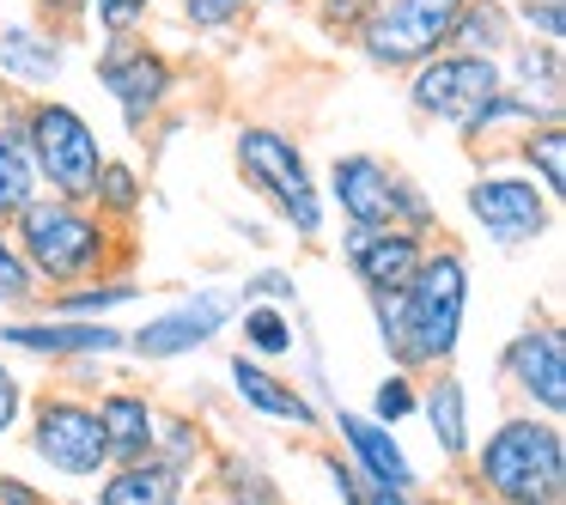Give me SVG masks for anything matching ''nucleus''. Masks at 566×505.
Segmentation results:
<instances>
[{
	"label": "nucleus",
	"instance_id": "obj_1",
	"mask_svg": "<svg viewBox=\"0 0 566 505\" xmlns=\"http://www.w3.org/2000/svg\"><path fill=\"white\" fill-rule=\"evenodd\" d=\"M366 305L390 366L415 371V378L457 366L463 323H469V256L457 244H427L415 281L390 298H366Z\"/></svg>",
	"mask_w": 566,
	"mask_h": 505
},
{
	"label": "nucleus",
	"instance_id": "obj_2",
	"mask_svg": "<svg viewBox=\"0 0 566 505\" xmlns=\"http://www.w3.org/2000/svg\"><path fill=\"white\" fill-rule=\"evenodd\" d=\"M7 238L19 244L25 269L38 274L43 293H62V286L80 281H104V274H128V232H116L111 220L86 208V201H67V196H38L7 220Z\"/></svg>",
	"mask_w": 566,
	"mask_h": 505
},
{
	"label": "nucleus",
	"instance_id": "obj_3",
	"mask_svg": "<svg viewBox=\"0 0 566 505\" xmlns=\"http://www.w3.org/2000/svg\"><path fill=\"white\" fill-rule=\"evenodd\" d=\"M463 469L475 505H566V432L530 408L493 420L488 439L469 444Z\"/></svg>",
	"mask_w": 566,
	"mask_h": 505
},
{
	"label": "nucleus",
	"instance_id": "obj_4",
	"mask_svg": "<svg viewBox=\"0 0 566 505\" xmlns=\"http://www.w3.org/2000/svg\"><path fill=\"white\" fill-rule=\"evenodd\" d=\"M232 171L274 220L293 238L317 244L323 225H329V208H323V183L311 177V159L286 128L274 123H244L232 135Z\"/></svg>",
	"mask_w": 566,
	"mask_h": 505
},
{
	"label": "nucleus",
	"instance_id": "obj_5",
	"mask_svg": "<svg viewBox=\"0 0 566 505\" xmlns=\"http://www.w3.org/2000/svg\"><path fill=\"white\" fill-rule=\"evenodd\" d=\"M13 116H19V140H25V152H31V171H38V189L86 201L98 165L111 159V147H104V135L92 128V116L67 98H25Z\"/></svg>",
	"mask_w": 566,
	"mask_h": 505
},
{
	"label": "nucleus",
	"instance_id": "obj_6",
	"mask_svg": "<svg viewBox=\"0 0 566 505\" xmlns=\"http://www.w3.org/2000/svg\"><path fill=\"white\" fill-rule=\"evenodd\" d=\"M463 7L469 0H366L354 31H347V43L378 74H408L427 55L451 50V31H457Z\"/></svg>",
	"mask_w": 566,
	"mask_h": 505
},
{
	"label": "nucleus",
	"instance_id": "obj_7",
	"mask_svg": "<svg viewBox=\"0 0 566 505\" xmlns=\"http://www.w3.org/2000/svg\"><path fill=\"white\" fill-rule=\"evenodd\" d=\"M25 451L55 481H98L111 469V444L98 432L92 396L74 390H43L25 402Z\"/></svg>",
	"mask_w": 566,
	"mask_h": 505
},
{
	"label": "nucleus",
	"instance_id": "obj_8",
	"mask_svg": "<svg viewBox=\"0 0 566 505\" xmlns=\"http://www.w3.org/2000/svg\"><path fill=\"white\" fill-rule=\"evenodd\" d=\"M92 74L111 92V104H116L128 135H147L177 98V62L159 43H147V31H140V38H104L98 55H92Z\"/></svg>",
	"mask_w": 566,
	"mask_h": 505
},
{
	"label": "nucleus",
	"instance_id": "obj_9",
	"mask_svg": "<svg viewBox=\"0 0 566 505\" xmlns=\"http://www.w3.org/2000/svg\"><path fill=\"white\" fill-rule=\"evenodd\" d=\"M238 305H244V298H238V286H196V293H184L177 305L153 311V317L123 341V354L147 359V366L189 359V354H201L208 341H220V335L232 329Z\"/></svg>",
	"mask_w": 566,
	"mask_h": 505
},
{
	"label": "nucleus",
	"instance_id": "obj_10",
	"mask_svg": "<svg viewBox=\"0 0 566 505\" xmlns=\"http://www.w3.org/2000/svg\"><path fill=\"white\" fill-rule=\"evenodd\" d=\"M500 86L505 80H500V62H493V55L439 50V55H427L420 67H408V111H415L420 123L463 128Z\"/></svg>",
	"mask_w": 566,
	"mask_h": 505
},
{
	"label": "nucleus",
	"instance_id": "obj_11",
	"mask_svg": "<svg viewBox=\"0 0 566 505\" xmlns=\"http://www.w3.org/2000/svg\"><path fill=\"white\" fill-rule=\"evenodd\" d=\"M554 208H560V201H548L524 171H481L475 183L463 189L469 225H475L488 244H500V250L542 244V238L554 232Z\"/></svg>",
	"mask_w": 566,
	"mask_h": 505
},
{
	"label": "nucleus",
	"instance_id": "obj_12",
	"mask_svg": "<svg viewBox=\"0 0 566 505\" xmlns=\"http://www.w3.org/2000/svg\"><path fill=\"white\" fill-rule=\"evenodd\" d=\"M500 378L512 383L517 408L542 420H560L566 414V335L560 323H530L505 341L500 354Z\"/></svg>",
	"mask_w": 566,
	"mask_h": 505
},
{
	"label": "nucleus",
	"instance_id": "obj_13",
	"mask_svg": "<svg viewBox=\"0 0 566 505\" xmlns=\"http://www.w3.org/2000/svg\"><path fill=\"white\" fill-rule=\"evenodd\" d=\"M128 335L116 329L111 317L104 323H74V317H0V354H31V359H50V366H92V359H111L123 354Z\"/></svg>",
	"mask_w": 566,
	"mask_h": 505
},
{
	"label": "nucleus",
	"instance_id": "obj_14",
	"mask_svg": "<svg viewBox=\"0 0 566 505\" xmlns=\"http://www.w3.org/2000/svg\"><path fill=\"white\" fill-rule=\"evenodd\" d=\"M427 244L432 238H415V232H402V225H347L342 232V262H347V274L359 281L366 298H390V293H402V286L415 281Z\"/></svg>",
	"mask_w": 566,
	"mask_h": 505
},
{
	"label": "nucleus",
	"instance_id": "obj_15",
	"mask_svg": "<svg viewBox=\"0 0 566 505\" xmlns=\"http://www.w3.org/2000/svg\"><path fill=\"white\" fill-rule=\"evenodd\" d=\"M396 177L402 165H390L384 152H335L329 183H323V208L342 213V225H390L396 213Z\"/></svg>",
	"mask_w": 566,
	"mask_h": 505
},
{
	"label": "nucleus",
	"instance_id": "obj_16",
	"mask_svg": "<svg viewBox=\"0 0 566 505\" xmlns=\"http://www.w3.org/2000/svg\"><path fill=\"white\" fill-rule=\"evenodd\" d=\"M329 427H335V439H342V456L359 469V481H366V487H396V493H415L420 487V469L408 463L396 427L359 414V408H335Z\"/></svg>",
	"mask_w": 566,
	"mask_h": 505
},
{
	"label": "nucleus",
	"instance_id": "obj_17",
	"mask_svg": "<svg viewBox=\"0 0 566 505\" xmlns=\"http://www.w3.org/2000/svg\"><path fill=\"white\" fill-rule=\"evenodd\" d=\"M226 383H232L238 408L274 420V427H298V432H317L323 427V408L305 396V383L286 378V371H274V366H262V359H250V354L226 359Z\"/></svg>",
	"mask_w": 566,
	"mask_h": 505
},
{
	"label": "nucleus",
	"instance_id": "obj_18",
	"mask_svg": "<svg viewBox=\"0 0 566 505\" xmlns=\"http://www.w3.org/2000/svg\"><path fill=\"white\" fill-rule=\"evenodd\" d=\"M67 67V38L38 19H0V80L19 92H50Z\"/></svg>",
	"mask_w": 566,
	"mask_h": 505
},
{
	"label": "nucleus",
	"instance_id": "obj_19",
	"mask_svg": "<svg viewBox=\"0 0 566 505\" xmlns=\"http://www.w3.org/2000/svg\"><path fill=\"white\" fill-rule=\"evenodd\" d=\"M420 420H427L432 432V451L444 456V463H463L469 444H475V420H469V383L457 378V366H439L420 378Z\"/></svg>",
	"mask_w": 566,
	"mask_h": 505
},
{
	"label": "nucleus",
	"instance_id": "obj_20",
	"mask_svg": "<svg viewBox=\"0 0 566 505\" xmlns=\"http://www.w3.org/2000/svg\"><path fill=\"white\" fill-rule=\"evenodd\" d=\"M92 414H98V432L111 444V463H135V456H153V439H159V402L147 390H98L92 396Z\"/></svg>",
	"mask_w": 566,
	"mask_h": 505
},
{
	"label": "nucleus",
	"instance_id": "obj_21",
	"mask_svg": "<svg viewBox=\"0 0 566 505\" xmlns=\"http://www.w3.org/2000/svg\"><path fill=\"white\" fill-rule=\"evenodd\" d=\"M189 475L171 469L165 456H135V463H111L98 475L92 505H184Z\"/></svg>",
	"mask_w": 566,
	"mask_h": 505
},
{
	"label": "nucleus",
	"instance_id": "obj_22",
	"mask_svg": "<svg viewBox=\"0 0 566 505\" xmlns=\"http://www.w3.org/2000/svg\"><path fill=\"white\" fill-rule=\"evenodd\" d=\"M135 298H140L135 274H104V281H80V286H62V293H43L31 311H43V317H74V323H104L111 311L135 305Z\"/></svg>",
	"mask_w": 566,
	"mask_h": 505
},
{
	"label": "nucleus",
	"instance_id": "obj_23",
	"mask_svg": "<svg viewBox=\"0 0 566 505\" xmlns=\"http://www.w3.org/2000/svg\"><path fill=\"white\" fill-rule=\"evenodd\" d=\"M86 208L98 213V220H111L116 232H135V220L147 213V177H140V165H128V159H104V165H98V177H92Z\"/></svg>",
	"mask_w": 566,
	"mask_h": 505
},
{
	"label": "nucleus",
	"instance_id": "obj_24",
	"mask_svg": "<svg viewBox=\"0 0 566 505\" xmlns=\"http://www.w3.org/2000/svg\"><path fill=\"white\" fill-rule=\"evenodd\" d=\"M238 354L262 359V366H281V359L298 354V323L286 305H238Z\"/></svg>",
	"mask_w": 566,
	"mask_h": 505
},
{
	"label": "nucleus",
	"instance_id": "obj_25",
	"mask_svg": "<svg viewBox=\"0 0 566 505\" xmlns=\"http://www.w3.org/2000/svg\"><path fill=\"white\" fill-rule=\"evenodd\" d=\"M512 159L548 201L566 196V128H560V116H554V123H530L524 135H517Z\"/></svg>",
	"mask_w": 566,
	"mask_h": 505
},
{
	"label": "nucleus",
	"instance_id": "obj_26",
	"mask_svg": "<svg viewBox=\"0 0 566 505\" xmlns=\"http://www.w3.org/2000/svg\"><path fill=\"white\" fill-rule=\"evenodd\" d=\"M512 43H517V25H512V7H505V0H469L463 13H457L451 50H463V55H493V62H500Z\"/></svg>",
	"mask_w": 566,
	"mask_h": 505
},
{
	"label": "nucleus",
	"instance_id": "obj_27",
	"mask_svg": "<svg viewBox=\"0 0 566 505\" xmlns=\"http://www.w3.org/2000/svg\"><path fill=\"white\" fill-rule=\"evenodd\" d=\"M38 196V171H31V152L19 140V116H0V225L13 220L25 201Z\"/></svg>",
	"mask_w": 566,
	"mask_h": 505
},
{
	"label": "nucleus",
	"instance_id": "obj_28",
	"mask_svg": "<svg viewBox=\"0 0 566 505\" xmlns=\"http://www.w3.org/2000/svg\"><path fill=\"white\" fill-rule=\"evenodd\" d=\"M43 298L38 274L25 269V256H19V244L7 238V225H0V317H19V311H31Z\"/></svg>",
	"mask_w": 566,
	"mask_h": 505
},
{
	"label": "nucleus",
	"instance_id": "obj_29",
	"mask_svg": "<svg viewBox=\"0 0 566 505\" xmlns=\"http://www.w3.org/2000/svg\"><path fill=\"white\" fill-rule=\"evenodd\" d=\"M153 456H165L171 469L196 475V463L208 456V432H201L189 414H159V439H153Z\"/></svg>",
	"mask_w": 566,
	"mask_h": 505
},
{
	"label": "nucleus",
	"instance_id": "obj_30",
	"mask_svg": "<svg viewBox=\"0 0 566 505\" xmlns=\"http://www.w3.org/2000/svg\"><path fill=\"white\" fill-rule=\"evenodd\" d=\"M415 408H420V378H415V371H402V366H390L378 378V390H371L366 414L384 420V427H402V420H415Z\"/></svg>",
	"mask_w": 566,
	"mask_h": 505
},
{
	"label": "nucleus",
	"instance_id": "obj_31",
	"mask_svg": "<svg viewBox=\"0 0 566 505\" xmlns=\"http://www.w3.org/2000/svg\"><path fill=\"white\" fill-rule=\"evenodd\" d=\"M159 13V0H86V19L98 38H140Z\"/></svg>",
	"mask_w": 566,
	"mask_h": 505
},
{
	"label": "nucleus",
	"instance_id": "obj_32",
	"mask_svg": "<svg viewBox=\"0 0 566 505\" xmlns=\"http://www.w3.org/2000/svg\"><path fill=\"white\" fill-rule=\"evenodd\" d=\"M505 7H512L517 38H536V43H566V7H560V0H505Z\"/></svg>",
	"mask_w": 566,
	"mask_h": 505
},
{
	"label": "nucleus",
	"instance_id": "obj_33",
	"mask_svg": "<svg viewBox=\"0 0 566 505\" xmlns=\"http://www.w3.org/2000/svg\"><path fill=\"white\" fill-rule=\"evenodd\" d=\"M256 0H177V13H184L189 31H201V38H213V31H232L238 19L250 13Z\"/></svg>",
	"mask_w": 566,
	"mask_h": 505
},
{
	"label": "nucleus",
	"instance_id": "obj_34",
	"mask_svg": "<svg viewBox=\"0 0 566 505\" xmlns=\"http://www.w3.org/2000/svg\"><path fill=\"white\" fill-rule=\"evenodd\" d=\"M220 487H226V499H232V505H286L281 487H269V481L250 475L244 463H232V456H220Z\"/></svg>",
	"mask_w": 566,
	"mask_h": 505
},
{
	"label": "nucleus",
	"instance_id": "obj_35",
	"mask_svg": "<svg viewBox=\"0 0 566 505\" xmlns=\"http://www.w3.org/2000/svg\"><path fill=\"white\" fill-rule=\"evenodd\" d=\"M238 298H250V305H298V281L293 269H262V274H244V286H238Z\"/></svg>",
	"mask_w": 566,
	"mask_h": 505
},
{
	"label": "nucleus",
	"instance_id": "obj_36",
	"mask_svg": "<svg viewBox=\"0 0 566 505\" xmlns=\"http://www.w3.org/2000/svg\"><path fill=\"white\" fill-rule=\"evenodd\" d=\"M25 402H31V383L19 378L7 359H0V444H7L19 427H25Z\"/></svg>",
	"mask_w": 566,
	"mask_h": 505
},
{
	"label": "nucleus",
	"instance_id": "obj_37",
	"mask_svg": "<svg viewBox=\"0 0 566 505\" xmlns=\"http://www.w3.org/2000/svg\"><path fill=\"white\" fill-rule=\"evenodd\" d=\"M38 7V19L55 31V38H86L92 19H86V0H31Z\"/></svg>",
	"mask_w": 566,
	"mask_h": 505
},
{
	"label": "nucleus",
	"instance_id": "obj_38",
	"mask_svg": "<svg viewBox=\"0 0 566 505\" xmlns=\"http://www.w3.org/2000/svg\"><path fill=\"white\" fill-rule=\"evenodd\" d=\"M317 463H323V475H329V493H335V505H366V481H359V469L347 463L342 451H323Z\"/></svg>",
	"mask_w": 566,
	"mask_h": 505
},
{
	"label": "nucleus",
	"instance_id": "obj_39",
	"mask_svg": "<svg viewBox=\"0 0 566 505\" xmlns=\"http://www.w3.org/2000/svg\"><path fill=\"white\" fill-rule=\"evenodd\" d=\"M0 505H50V487L13 475V469H0Z\"/></svg>",
	"mask_w": 566,
	"mask_h": 505
},
{
	"label": "nucleus",
	"instance_id": "obj_40",
	"mask_svg": "<svg viewBox=\"0 0 566 505\" xmlns=\"http://www.w3.org/2000/svg\"><path fill=\"white\" fill-rule=\"evenodd\" d=\"M359 7H366V0H323V31H329V38H342L347 43V31H354V19H359Z\"/></svg>",
	"mask_w": 566,
	"mask_h": 505
},
{
	"label": "nucleus",
	"instance_id": "obj_41",
	"mask_svg": "<svg viewBox=\"0 0 566 505\" xmlns=\"http://www.w3.org/2000/svg\"><path fill=\"white\" fill-rule=\"evenodd\" d=\"M184 505H232L226 493H184Z\"/></svg>",
	"mask_w": 566,
	"mask_h": 505
},
{
	"label": "nucleus",
	"instance_id": "obj_42",
	"mask_svg": "<svg viewBox=\"0 0 566 505\" xmlns=\"http://www.w3.org/2000/svg\"><path fill=\"white\" fill-rule=\"evenodd\" d=\"M50 505H74V499H50Z\"/></svg>",
	"mask_w": 566,
	"mask_h": 505
}]
</instances>
